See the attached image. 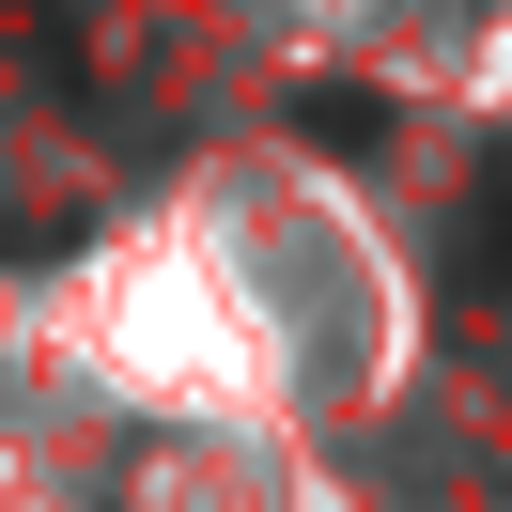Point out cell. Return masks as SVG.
<instances>
[{"instance_id": "obj_1", "label": "cell", "mask_w": 512, "mask_h": 512, "mask_svg": "<svg viewBox=\"0 0 512 512\" xmlns=\"http://www.w3.org/2000/svg\"><path fill=\"white\" fill-rule=\"evenodd\" d=\"M450 295H466V311H497V295H512V140L481 156V187L450 202Z\"/></svg>"}, {"instance_id": "obj_2", "label": "cell", "mask_w": 512, "mask_h": 512, "mask_svg": "<svg viewBox=\"0 0 512 512\" xmlns=\"http://www.w3.org/2000/svg\"><path fill=\"white\" fill-rule=\"evenodd\" d=\"M295 140H311V156H388V94L373 78H311V94H295Z\"/></svg>"}]
</instances>
